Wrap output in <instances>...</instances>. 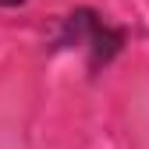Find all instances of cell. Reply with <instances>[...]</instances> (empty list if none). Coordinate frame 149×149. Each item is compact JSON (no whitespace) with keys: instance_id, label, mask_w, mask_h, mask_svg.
<instances>
[{"instance_id":"6da1fadb","label":"cell","mask_w":149,"mask_h":149,"mask_svg":"<svg viewBox=\"0 0 149 149\" xmlns=\"http://www.w3.org/2000/svg\"><path fill=\"white\" fill-rule=\"evenodd\" d=\"M128 43V29L107 22L100 11L92 7H74L61 18L57 36H53L50 50H85V68L89 74H100L103 68H110L117 61V53Z\"/></svg>"},{"instance_id":"7a4b0ae2","label":"cell","mask_w":149,"mask_h":149,"mask_svg":"<svg viewBox=\"0 0 149 149\" xmlns=\"http://www.w3.org/2000/svg\"><path fill=\"white\" fill-rule=\"evenodd\" d=\"M0 7H7V11H14V7H25V0H0Z\"/></svg>"}]
</instances>
